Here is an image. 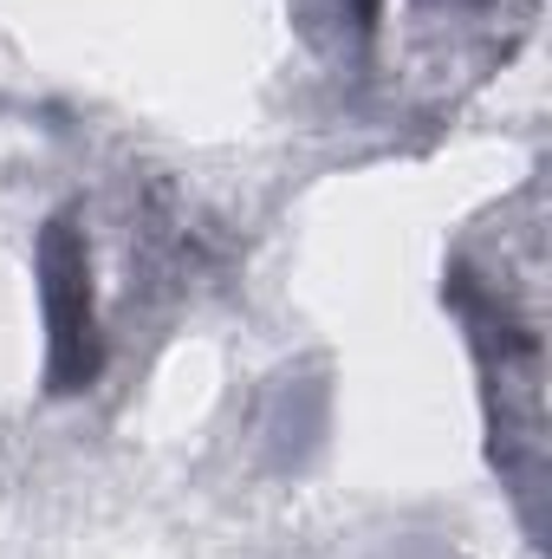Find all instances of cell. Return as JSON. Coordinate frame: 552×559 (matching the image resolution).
Segmentation results:
<instances>
[{
    "mask_svg": "<svg viewBox=\"0 0 552 559\" xmlns=\"http://www.w3.org/2000/svg\"><path fill=\"white\" fill-rule=\"evenodd\" d=\"M39 299H46V378L52 391H85L98 378V319H92V261L79 222L59 215L39 235Z\"/></svg>",
    "mask_w": 552,
    "mask_h": 559,
    "instance_id": "cell-1",
    "label": "cell"
}]
</instances>
